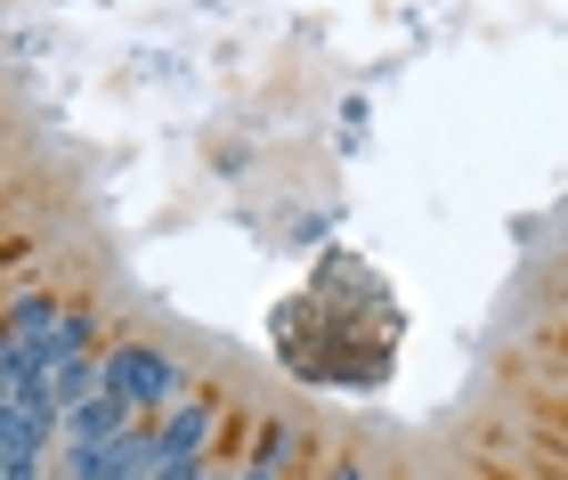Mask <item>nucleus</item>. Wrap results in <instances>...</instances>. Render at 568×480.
Returning a JSON list of instances; mask_svg holds the SVG:
<instances>
[{
    "mask_svg": "<svg viewBox=\"0 0 568 480\" xmlns=\"http://www.w3.org/2000/svg\"><path fill=\"white\" fill-rule=\"evenodd\" d=\"M98 391H114L139 423H154L171 399H187V367H179L171 350H154V342L131 334V342H106V350H98Z\"/></svg>",
    "mask_w": 568,
    "mask_h": 480,
    "instance_id": "1",
    "label": "nucleus"
},
{
    "mask_svg": "<svg viewBox=\"0 0 568 480\" xmlns=\"http://www.w3.org/2000/svg\"><path fill=\"white\" fill-rule=\"evenodd\" d=\"M220 432H227L220 391H187V399H171V408L154 416V448H163V457H212Z\"/></svg>",
    "mask_w": 568,
    "mask_h": 480,
    "instance_id": "2",
    "label": "nucleus"
},
{
    "mask_svg": "<svg viewBox=\"0 0 568 480\" xmlns=\"http://www.w3.org/2000/svg\"><path fill=\"white\" fill-rule=\"evenodd\" d=\"M24 350H33V367L49 374V367H65V359H98V350H106V326H98L90 301H65V318L49 326L41 342H24Z\"/></svg>",
    "mask_w": 568,
    "mask_h": 480,
    "instance_id": "3",
    "label": "nucleus"
},
{
    "mask_svg": "<svg viewBox=\"0 0 568 480\" xmlns=\"http://www.w3.org/2000/svg\"><path fill=\"white\" fill-rule=\"evenodd\" d=\"M131 408H122V399L114 391H90L82 399V408H65L58 416V440H82V448H106V440H122V432H131Z\"/></svg>",
    "mask_w": 568,
    "mask_h": 480,
    "instance_id": "4",
    "label": "nucleus"
},
{
    "mask_svg": "<svg viewBox=\"0 0 568 480\" xmlns=\"http://www.w3.org/2000/svg\"><path fill=\"white\" fill-rule=\"evenodd\" d=\"M58 318H65V293H49V286H24V293L9 301V310H0V334H9V342H41Z\"/></svg>",
    "mask_w": 568,
    "mask_h": 480,
    "instance_id": "5",
    "label": "nucleus"
},
{
    "mask_svg": "<svg viewBox=\"0 0 568 480\" xmlns=\"http://www.w3.org/2000/svg\"><path fill=\"white\" fill-rule=\"evenodd\" d=\"M293 457H301V432H293V423H268V432L252 440V457H244V464H261V472H276V480H293Z\"/></svg>",
    "mask_w": 568,
    "mask_h": 480,
    "instance_id": "6",
    "label": "nucleus"
},
{
    "mask_svg": "<svg viewBox=\"0 0 568 480\" xmlns=\"http://www.w3.org/2000/svg\"><path fill=\"white\" fill-rule=\"evenodd\" d=\"M90 391H98V359H65V367H49V399H58V416H65V408H82Z\"/></svg>",
    "mask_w": 568,
    "mask_h": 480,
    "instance_id": "7",
    "label": "nucleus"
},
{
    "mask_svg": "<svg viewBox=\"0 0 568 480\" xmlns=\"http://www.w3.org/2000/svg\"><path fill=\"white\" fill-rule=\"evenodd\" d=\"M325 480H366V457H333V464H325Z\"/></svg>",
    "mask_w": 568,
    "mask_h": 480,
    "instance_id": "8",
    "label": "nucleus"
},
{
    "mask_svg": "<svg viewBox=\"0 0 568 480\" xmlns=\"http://www.w3.org/2000/svg\"><path fill=\"white\" fill-rule=\"evenodd\" d=\"M0 408H9V391H0Z\"/></svg>",
    "mask_w": 568,
    "mask_h": 480,
    "instance_id": "9",
    "label": "nucleus"
},
{
    "mask_svg": "<svg viewBox=\"0 0 568 480\" xmlns=\"http://www.w3.org/2000/svg\"><path fill=\"white\" fill-rule=\"evenodd\" d=\"M0 480H9V472H0Z\"/></svg>",
    "mask_w": 568,
    "mask_h": 480,
    "instance_id": "10",
    "label": "nucleus"
}]
</instances>
